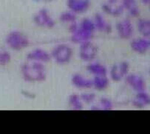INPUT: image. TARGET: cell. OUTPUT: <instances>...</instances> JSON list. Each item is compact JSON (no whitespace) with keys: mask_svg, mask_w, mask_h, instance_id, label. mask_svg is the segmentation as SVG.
<instances>
[{"mask_svg":"<svg viewBox=\"0 0 150 134\" xmlns=\"http://www.w3.org/2000/svg\"><path fill=\"white\" fill-rule=\"evenodd\" d=\"M34 21L39 26L52 28L54 26L55 22L50 16L49 12L46 9H42L34 16Z\"/></svg>","mask_w":150,"mask_h":134,"instance_id":"obj_5","label":"cell"},{"mask_svg":"<svg viewBox=\"0 0 150 134\" xmlns=\"http://www.w3.org/2000/svg\"><path fill=\"white\" fill-rule=\"evenodd\" d=\"M127 82L137 92L145 91L146 85L144 79L139 76L131 74L127 77Z\"/></svg>","mask_w":150,"mask_h":134,"instance_id":"obj_9","label":"cell"},{"mask_svg":"<svg viewBox=\"0 0 150 134\" xmlns=\"http://www.w3.org/2000/svg\"><path fill=\"white\" fill-rule=\"evenodd\" d=\"M150 47V39H138L132 41L131 48L134 51L141 54H144Z\"/></svg>","mask_w":150,"mask_h":134,"instance_id":"obj_10","label":"cell"},{"mask_svg":"<svg viewBox=\"0 0 150 134\" xmlns=\"http://www.w3.org/2000/svg\"><path fill=\"white\" fill-rule=\"evenodd\" d=\"M101 105H102L103 108L104 110H111L112 108V103L109 101L107 99H102L101 101Z\"/></svg>","mask_w":150,"mask_h":134,"instance_id":"obj_24","label":"cell"},{"mask_svg":"<svg viewBox=\"0 0 150 134\" xmlns=\"http://www.w3.org/2000/svg\"><path fill=\"white\" fill-rule=\"evenodd\" d=\"M141 2L144 4V5H149L150 0H141Z\"/></svg>","mask_w":150,"mask_h":134,"instance_id":"obj_27","label":"cell"},{"mask_svg":"<svg viewBox=\"0 0 150 134\" xmlns=\"http://www.w3.org/2000/svg\"><path fill=\"white\" fill-rule=\"evenodd\" d=\"M72 82L76 87H79V88H90L93 85V82L91 80L87 79L79 74H76L73 76Z\"/></svg>","mask_w":150,"mask_h":134,"instance_id":"obj_13","label":"cell"},{"mask_svg":"<svg viewBox=\"0 0 150 134\" xmlns=\"http://www.w3.org/2000/svg\"><path fill=\"white\" fill-rule=\"evenodd\" d=\"M60 19L62 22H73L76 21V16L73 12H65L61 15Z\"/></svg>","mask_w":150,"mask_h":134,"instance_id":"obj_22","label":"cell"},{"mask_svg":"<svg viewBox=\"0 0 150 134\" xmlns=\"http://www.w3.org/2000/svg\"><path fill=\"white\" fill-rule=\"evenodd\" d=\"M128 63L126 62H123L121 64L116 65L112 67L110 75L114 81H120L128 73Z\"/></svg>","mask_w":150,"mask_h":134,"instance_id":"obj_7","label":"cell"},{"mask_svg":"<svg viewBox=\"0 0 150 134\" xmlns=\"http://www.w3.org/2000/svg\"><path fill=\"white\" fill-rule=\"evenodd\" d=\"M70 105L75 110H81L83 107L80 101V99H79V96L77 95H73L70 97Z\"/></svg>","mask_w":150,"mask_h":134,"instance_id":"obj_21","label":"cell"},{"mask_svg":"<svg viewBox=\"0 0 150 134\" xmlns=\"http://www.w3.org/2000/svg\"><path fill=\"white\" fill-rule=\"evenodd\" d=\"M102 9L105 13L114 16H120L124 11V8L122 5L117 7H112L110 4H104L102 6Z\"/></svg>","mask_w":150,"mask_h":134,"instance_id":"obj_18","label":"cell"},{"mask_svg":"<svg viewBox=\"0 0 150 134\" xmlns=\"http://www.w3.org/2000/svg\"><path fill=\"white\" fill-rule=\"evenodd\" d=\"M138 30L144 37L150 38V20L149 19H140L138 23Z\"/></svg>","mask_w":150,"mask_h":134,"instance_id":"obj_17","label":"cell"},{"mask_svg":"<svg viewBox=\"0 0 150 134\" xmlns=\"http://www.w3.org/2000/svg\"><path fill=\"white\" fill-rule=\"evenodd\" d=\"M73 55V50L68 46L61 45L56 47L52 52V56L59 64H65L70 60Z\"/></svg>","mask_w":150,"mask_h":134,"instance_id":"obj_3","label":"cell"},{"mask_svg":"<svg viewBox=\"0 0 150 134\" xmlns=\"http://www.w3.org/2000/svg\"><path fill=\"white\" fill-rule=\"evenodd\" d=\"M149 8H150V4H149Z\"/></svg>","mask_w":150,"mask_h":134,"instance_id":"obj_28","label":"cell"},{"mask_svg":"<svg viewBox=\"0 0 150 134\" xmlns=\"http://www.w3.org/2000/svg\"><path fill=\"white\" fill-rule=\"evenodd\" d=\"M133 105L138 108H143L150 105V96L145 92H139L136 99L133 101Z\"/></svg>","mask_w":150,"mask_h":134,"instance_id":"obj_14","label":"cell"},{"mask_svg":"<svg viewBox=\"0 0 150 134\" xmlns=\"http://www.w3.org/2000/svg\"><path fill=\"white\" fill-rule=\"evenodd\" d=\"M6 43L11 48L15 50H20L29 45L28 39L19 31H13L8 35Z\"/></svg>","mask_w":150,"mask_h":134,"instance_id":"obj_2","label":"cell"},{"mask_svg":"<svg viewBox=\"0 0 150 134\" xmlns=\"http://www.w3.org/2000/svg\"><path fill=\"white\" fill-rule=\"evenodd\" d=\"M97 48L89 41L81 43L80 48V56L84 61H92L96 58Z\"/></svg>","mask_w":150,"mask_h":134,"instance_id":"obj_4","label":"cell"},{"mask_svg":"<svg viewBox=\"0 0 150 134\" xmlns=\"http://www.w3.org/2000/svg\"><path fill=\"white\" fill-rule=\"evenodd\" d=\"M22 73L26 81L40 82L45 80V67L39 62L25 64L22 67Z\"/></svg>","mask_w":150,"mask_h":134,"instance_id":"obj_1","label":"cell"},{"mask_svg":"<svg viewBox=\"0 0 150 134\" xmlns=\"http://www.w3.org/2000/svg\"><path fill=\"white\" fill-rule=\"evenodd\" d=\"M28 59L30 60V61H36V62H49L50 57L49 55L44 50L38 49V50H35L30 53L28 55Z\"/></svg>","mask_w":150,"mask_h":134,"instance_id":"obj_12","label":"cell"},{"mask_svg":"<svg viewBox=\"0 0 150 134\" xmlns=\"http://www.w3.org/2000/svg\"><path fill=\"white\" fill-rule=\"evenodd\" d=\"M67 6L73 13L85 12L90 6V0H67Z\"/></svg>","mask_w":150,"mask_h":134,"instance_id":"obj_6","label":"cell"},{"mask_svg":"<svg viewBox=\"0 0 150 134\" xmlns=\"http://www.w3.org/2000/svg\"><path fill=\"white\" fill-rule=\"evenodd\" d=\"M149 73H150V70H149Z\"/></svg>","mask_w":150,"mask_h":134,"instance_id":"obj_29","label":"cell"},{"mask_svg":"<svg viewBox=\"0 0 150 134\" xmlns=\"http://www.w3.org/2000/svg\"><path fill=\"white\" fill-rule=\"evenodd\" d=\"M122 5L133 17H137L139 15L140 11L135 0H122Z\"/></svg>","mask_w":150,"mask_h":134,"instance_id":"obj_15","label":"cell"},{"mask_svg":"<svg viewBox=\"0 0 150 134\" xmlns=\"http://www.w3.org/2000/svg\"><path fill=\"white\" fill-rule=\"evenodd\" d=\"M94 24L96 28L98 29L99 30H102V31H105L106 33H109L111 30L110 25L106 23L105 20L104 19L103 16H101V14L97 13L95 16L94 19Z\"/></svg>","mask_w":150,"mask_h":134,"instance_id":"obj_16","label":"cell"},{"mask_svg":"<svg viewBox=\"0 0 150 134\" xmlns=\"http://www.w3.org/2000/svg\"><path fill=\"white\" fill-rule=\"evenodd\" d=\"M11 61V55L8 52H0V65H6Z\"/></svg>","mask_w":150,"mask_h":134,"instance_id":"obj_23","label":"cell"},{"mask_svg":"<svg viewBox=\"0 0 150 134\" xmlns=\"http://www.w3.org/2000/svg\"><path fill=\"white\" fill-rule=\"evenodd\" d=\"M118 0H108V4H110V5H115L116 2H118Z\"/></svg>","mask_w":150,"mask_h":134,"instance_id":"obj_26","label":"cell"},{"mask_svg":"<svg viewBox=\"0 0 150 134\" xmlns=\"http://www.w3.org/2000/svg\"><path fill=\"white\" fill-rule=\"evenodd\" d=\"M95 97H96V96L93 94H83V95L81 96L82 99L87 103L93 101V100H94Z\"/></svg>","mask_w":150,"mask_h":134,"instance_id":"obj_25","label":"cell"},{"mask_svg":"<svg viewBox=\"0 0 150 134\" xmlns=\"http://www.w3.org/2000/svg\"><path fill=\"white\" fill-rule=\"evenodd\" d=\"M87 70L96 76H101V77H105L107 74V70L104 66L95 63L91 64L87 67Z\"/></svg>","mask_w":150,"mask_h":134,"instance_id":"obj_19","label":"cell"},{"mask_svg":"<svg viewBox=\"0 0 150 134\" xmlns=\"http://www.w3.org/2000/svg\"><path fill=\"white\" fill-rule=\"evenodd\" d=\"M93 33V31H90V30L84 29L82 28H78L77 30L73 33L72 40L73 42H78V43H83L84 42H87L92 37Z\"/></svg>","mask_w":150,"mask_h":134,"instance_id":"obj_11","label":"cell"},{"mask_svg":"<svg viewBox=\"0 0 150 134\" xmlns=\"http://www.w3.org/2000/svg\"><path fill=\"white\" fill-rule=\"evenodd\" d=\"M117 30L119 36L123 39H129L133 34V27L131 22L125 19L117 24Z\"/></svg>","mask_w":150,"mask_h":134,"instance_id":"obj_8","label":"cell"},{"mask_svg":"<svg viewBox=\"0 0 150 134\" xmlns=\"http://www.w3.org/2000/svg\"><path fill=\"white\" fill-rule=\"evenodd\" d=\"M93 84L98 90H104V89L107 88V86H108L109 81L105 77L96 76L93 80Z\"/></svg>","mask_w":150,"mask_h":134,"instance_id":"obj_20","label":"cell"}]
</instances>
